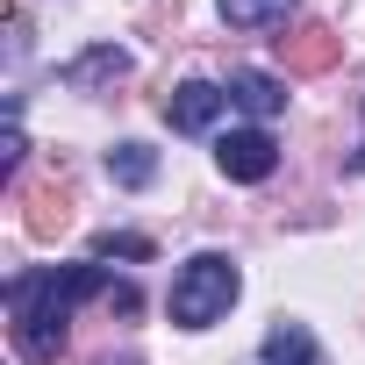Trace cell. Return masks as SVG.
<instances>
[{
	"mask_svg": "<svg viewBox=\"0 0 365 365\" xmlns=\"http://www.w3.org/2000/svg\"><path fill=\"white\" fill-rule=\"evenodd\" d=\"M215 165H222V179L258 187V179H272V165H279V143H272L265 129H230V136L215 143Z\"/></svg>",
	"mask_w": 365,
	"mask_h": 365,
	"instance_id": "3",
	"label": "cell"
},
{
	"mask_svg": "<svg viewBox=\"0 0 365 365\" xmlns=\"http://www.w3.org/2000/svg\"><path fill=\"white\" fill-rule=\"evenodd\" d=\"M22 150H29V143H22V122H8V136H0V172H15Z\"/></svg>",
	"mask_w": 365,
	"mask_h": 365,
	"instance_id": "13",
	"label": "cell"
},
{
	"mask_svg": "<svg viewBox=\"0 0 365 365\" xmlns=\"http://www.w3.org/2000/svg\"><path fill=\"white\" fill-rule=\"evenodd\" d=\"M351 165H358V172H365V150H358V158H351Z\"/></svg>",
	"mask_w": 365,
	"mask_h": 365,
	"instance_id": "14",
	"label": "cell"
},
{
	"mask_svg": "<svg viewBox=\"0 0 365 365\" xmlns=\"http://www.w3.org/2000/svg\"><path fill=\"white\" fill-rule=\"evenodd\" d=\"M222 101H230V86H208V79H187V86H172V93H165V122H172L179 136H201V129H215Z\"/></svg>",
	"mask_w": 365,
	"mask_h": 365,
	"instance_id": "4",
	"label": "cell"
},
{
	"mask_svg": "<svg viewBox=\"0 0 365 365\" xmlns=\"http://www.w3.org/2000/svg\"><path fill=\"white\" fill-rule=\"evenodd\" d=\"M108 179H122V187H150V179H158V150L150 143H115L108 150Z\"/></svg>",
	"mask_w": 365,
	"mask_h": 365,
	"instance_id": "10",
	"label": "cell"
},
{
	"mask_svg": "<svg viewBox=\"0 0 365 365\" xmlns=\"http://www.w3.org/2000/svg\"><path fill=\"white\" fill-rule=\"evenodd\" d=\"M115 279L101 265H43V272H15L8 279V322H15V351L29 365H58L65 351V322L86 294H108Z\"/></svg>",
	"mask_w": 365,
	"mask_h": 365,
	"instance_id": "1",
	"label": "cell"
},
{
	"mask_svg": "<svg viewBox=\"0 0 365 365\" xmlns=\"http://www.w3.org/2000/svg\"><path fill=\"white\" fill-rule=\"evenodd\" d=\"M230 101H237L244 115H279V108H287V86H279L272 72H230Z\"/></svg>",
	"mask_w": 365,
	"mask_h": 365,
	"instance_id": "7",
	"label": "cell"
},
{
	"mask_svg": "<svg viewBox=\"0 0 365 365\" xmlns=\"http://www.w3.org/2000/svg\"><path fill=\"white\" fill-rule=\"evenodd\" d=\"M93 251H101V258H150V237H122V230H108V237H93Z\"/></svg>",
	"mask_w": 365,
	"mask_h": 365,
	"instance_id": "12",
	"label": "cell"
},
{
	"mask_svg": "<svg viewBox=\"0 0 365 365\" xmlns=\"http://www.w3.org/2000/svg\"><path fill=\"white\" fill-rule=\"evenodd\" d=\"M237 294H244L237 265H230L222 251H201V258L179 265V279H172V322H179V329H208V322L230 315Z\"/></svg>",
	"mask_w": 365,
	"mask_h": 365,
	"instance_id": "2",
	"label": "cell"
},
{
	"mask_svg": "<svg viewBox=\"0 0 365 365\" xmlns=\"http://www.w3.org/2000/svg\"><path fill=\"white\" fill-rule=\"evenodd\" d=\"M72 215H65V187H36L29 194V237H58Z\"/></svg>",
	"mask_w": 365,
	"mask_h": 365,
	"instance_id": "11",
	"label": "cell"
},
{
	"mask_svg": "<svg viewBox=\"0 0 365 365\" xmlns=\"http://www.w3.org/2000/svg\"><path fill=\"white\" fill-rule=\"evenodd\" d=\"M115 79H129V51H115V43H101V51H86V58L65 65V86H79V93L115 86Z\"/></svg>",
	"mask_w": 365,
	"mask_h": 365,
	"instance_id": "6",
	"label": "cell"
},
{
	"mask_svg": "<svg viewBox=\"0 0 365 365\" xmlns=\"http://www.w3.org/2000/svg\"><path fill=\"white\" fill-rule=\"evenodd\" d=\"M258 358H265V365H322V358H315V336H308L301 322H272Z\"/></svg>",
	"mask_w": 365,
	"mask_h": 365,
	"instance_id": "8",
	"label": "cell"
},
{
	"mask_svg": "<svg viewBox=\"0 0 365 365\" xmlns=\"http://www.w3.org/2000/svg\"><path fill=\"white\" fill-rule=\"evenodd\" d=\"M222 22L230 29H287L294 0H222Z\"/></svg>",
	"mask_w": 365,
	"mask_h": 365,
	"instance_id": "9",
	"label": "cell"
},
{
	"mask_svg": "<svg viewBox=\"0 0 365 365\" xmlns=\"http://www.w3.org/2000/svg\"><path fill=\"white\" fill-rule=\"evenodd\" d=\"M336 58H344V36H336V29H322V22H308V29L279 36V65H287V72H329Z\"/></svg>",
	"mask_w": 365,
	"mask_h": 365,
	"instance_id": "5",
	"label": "cell"
}]
</instances>
